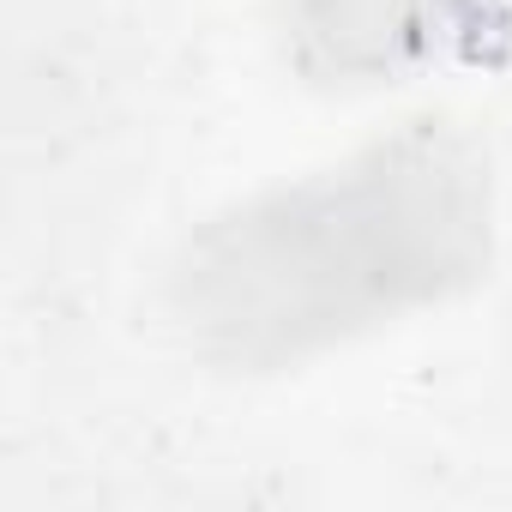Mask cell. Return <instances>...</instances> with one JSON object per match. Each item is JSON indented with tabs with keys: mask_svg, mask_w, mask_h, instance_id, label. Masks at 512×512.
<instances>
[{
	"mask_svg": "<svg viewBox=\"0 0 512 512\" xmlns=\"http://www.w3.org/2000/svg\"><path fill=\"white\" fill-rule=\"evenodd\" d=\"M470 247V169L434 139H398L223 229L193 266V308L247 356H296L434 296Z\"/></svg>",
	"mask_w": 512,
	"mask_h": 512,
	"instance_id": "1",
	"label": "cell"
}]
</instances>
